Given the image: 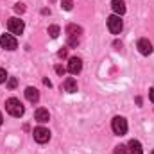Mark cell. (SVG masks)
I'll return each mask as SVG.
<instances>
[{
  "mask_svg": "<svg viewBox=\"0 0 154 154\" xmlns=\"http://www.w3.org/2000/svg\"><path fill=\"white\" fill-rule=\"evenodd\" d=\"M61 7H63L65 11H72L74 2H72V0H61Z\"/></svg>",
  "mask_w": 154,
  "mask_h": 154,
  "instance_id": "2e32d148",
  "label": "cell"
},
{
  "mask_svg": "<svg viewBox=\"0 0 154 154\" xmlns=\"http://www.w3.org/2000/svg\"><path fill=\"white\" fill-rule=\"evenodd\" d=\"M14 11H16V13H23V11H25V5H23V4H16V5H14Z\"/></svg>",
  "mask_w": 154,
  "mask_h": 154,
  "instance_id": "ffe728a7",
  "label": "cell"
},
{
  "mask_svg": "<svg viewBox=\"0 0 154 154\" xmlns=\"http://www.w3.org/2000/svg\"><path fill=\"white\" fill-rule=\"evenodd\" d=\"M111 7H113V11L118 16L125 13V2L124 0H111Z\"/></svg>",
  "mask_w": 154,
  "mask_h": 154,
  "instance_id": "4fadbf2b",
  "label": "cell"
},
{
  "mask_svg": "<svg viewBox=\"0 0 154 154\" xmlns=\"http://www.w3.org/2000/svg\"><path fill=\"white\" fill-rule=\"evenodd\" d=\"M81 32H82V29L77 27V25H74V23H70V25L66 27V34H68V38H70V36H79Z\"/></svg>",
  "mask_w": 154,
  "mask_h": 154,
  "instance_id": "5bb4252c",
  "label": "cell"
},
{
  "mask_svg": "<svg viewBox=\"0 0 154 154\" xmlns=\"http://www.w3.org/2000/svg\"><path fill=\"white\" fill-rule=\"evenodd\" d=\"M2 122H4V118H2V113H0V125H2Z\"/></svg>",
  "mask_w": 154,
  "mask_h": 154,
  "instance_id": "cb8c5ba5",
  "label": "cell"
},
{
  "mask_svg": "<svg viewBox=\"0 0 154 154\" xmlns=\"http://www.w3.org/2000/svg\"><path fill=\"white\" fill-rule=\"evenodd\" d=\"M5 109H7V113L11 116H22L23 115V104L18 100V99H14V97H11V99H7L5 100Z\"/></svg>",
  "mask_w": 154,
  "mask_h": 154,
  "instance_id": "6da1fadb",
  "label": "cell"
},
{
  "mask_svg": "<svg viewBox=\"0 0 154 154\" xmlns=\"http://www.w3.org/2000/svg\"><path fill=\"white\" fill-rule=\"evenodd\" d=\"M61 90H65L66 93H75L77 91V81L74 77H66L65 82L61 84Z\"/></svg>",
  "mask_w": 154,
  "mask_h": 154,
  "instance_id": "9c48e42d",
  "label": "cell"
},
{
  "mask_svg": "<svg viewBox=\"0 0 154 154\" xmlns=\"http://www.w3.org/2000/svg\"><path fill=\"white\" fill-rule=\"evenodd\" d=\"M56 72H57L59 75H63V74H65V68H63V66H56Z\"/></svg>",
  "mask_w": 154,
  "mask_h": 154,
  "instance_id": "7402d4cb",
  "label": "cell"
},
{
  "mask_svg": "<svg viewBox=\"0 0 154 154\" xmlns=\"http://www.w3.org/2000/svg\"><path fill=\"white\" fill-rule=\"evenodd\" d=\"M138 50H140V54H143V56H149L151 52H152V43L149 41L147 38H142L138 39Z\"/></svg>",
  "mask_w": 154,
  "mask_h": 154,
  "instance_id": "52a82bcc",
  "label": "cell"
},
{
  "mask_svg": "<svg viewBox=\"0 0 154 154\" xmlns=\"http://www.w3.org/2000/svg\"><path fill=\"white\" fill-rule=\"evenodd\" d=\"M152 154H154V151H152Z\"/></svg>",
  "mask_w": 154,
  "mask_h": 154,
  "instance_id": "d4e9b609",
  "label": "cell"
},
{
  "mask_svg": "<svg viewBox=\"0 0 154 154\" xmlns=\"http://www.w3.org/2000/svg\"><path fill=\"white\" fill-rule=\"evenodd\" d=\"M25 99H27L29 102H38L39 100V91L36 90V88L29 86V88L25 90Z\"/></svg>",
  "mask_w": 154,
  "mask_h": 154,
  "instance_id": "8fae6325",
  "label": "cell"
},
{
  "mask_svg": "<svg viewBox=\"0 0 154 154\" xmlns=\"http://www.w3.org/2000/svg\"><path fill=\"white\" fill-rule=\"evenodd\" d=\"M34 118L38 120L39 124H45V122L50 120V115H48V111H47L45 108H38V109L34 111Z\"/></svg>",
  "mask_w": 154,
  "mask_h": 154,
  "instance_id": "30bf717a",
  "label": "cell"
},
{
  "mask_svg": "<svg viewBox=\"0 0 154 154\" xmlns=\"http://www.w3.org/2000/svg\"><path fill=\"white\" fill-rule=\"evenodd\" d=\"M16 84H18V81H16L14 77H9V81H7V86L13 90V88H16Z\"/></svg>",
  "mask_w": 154,
  "mask_h": 154,
  "instance_id": "e0dca14e",
  "label": "cell"
},
{
  "mask_svg": "<svg viewBox=\"0 0 154 154\" xmlns=\"http://www.w3.org/2000/svg\"><path fill=\"white\" fill-rule=\"evenodd\" d=\"M127 152H131V154H143V151H142V143H140L138 140H131V142L127 143Z\"/></svg>",
  "mask_w": 154,
  "mask_h": 154,
  "instance_id": "7c38bea8",
  "label": "cell"
},
{
  "mask_svg": "<svg viewBox=\"0 0 154 154\" xmlns=\"http://www.w3.org/2000/svg\"><path fill=\"white\" fill-rule=\"evenodd\" d=\"M7 29H9V32H11L13 36H14V34H22L23 29H25L23 20H20V18H9V22H7Z\"/></svg>",
  "mask_w": 154,
  "mask_h": 154,
  "instance_id": "277c9868",
  "label": "cell"
},
{
  "mask_svg": "<svg viewBox=\"0 0 154 154\" xmlns=\"http://www.w3.org/2000/svg\"><path fill=\"white\" fill-rule=\"evenodd\" d=\"M32 136H34V140H36L38 143H47V142L50 140V131L45 129V127H36L34 133H32Z\"/></svg>",
  "mask_w": 154,
  "mask_h": 154,
  "instance_id": "5b68a950",
  "label": "cell"
},
{
  "mask_svg": "<svg viewBox=\"0 0 154 154\" xmlns=\"http://www.w3.org/2000/svg\"><path fill=\"white\" fill-rule=\"evenodd\" d=\"M57 56H59V57H66V56H68V52H66V48H63V50H59V52H57Z\"/></svg>",
  "mask_w": 154,
  "mask_h": 154,
  "instance_id": "44dd1931",
  "label": "cell"
},
{
  "mask_svg": "<svg viewBox=\"0 0 154 154\" xmlns=\"http://www.w3.org/2000/svg\"><path fill=\"white\" fill-rule=\"evenodd\" d=\"M48 34H50L52 38H57V36H59V27H57V25H50V27H48Z\"/></svg>",
  "mask_w": 154,
  "mask_h": 154,
  "instance_id": "9a60e30c",
  "label": "cell"
},
{
  "mask_svg": "<svg viewBox=\"0 0 154 154\" xmlns=\"http://www.w3.org/2000/svg\"><path fill=\"white\" fill-rule=\"evenodd\" d=\"M115 154H127V147H124V145H118L115 149Z\"/></svg>",
  "mask_w": 154,
  "mask_h": 154,
  "instance_id": "ac0fdd59",
  "label": "cell"
},
{
  "mask_svg": "<svg viewBox=\"0 0 154 154\" xmlns=\"http://www.w3.org/2000/svg\"><path fill=\"white\" fill-rule=\"evenodd\" d=\"M5 79H7L5 70H4V68H0V84H2V82H5Z\"/></svg>",
  "mask_w": 154,
  "mask_h": 154,
  "instance_id": "d6986e66",
  "label": "cell"
},
{
  "mask_svg": "<svg viewBox=\"0 0 154 154\" xmlns=\"http://www.w3.org/2000/svg\"><path fill=\"white\" fill-rule=\"evenodd\" d=\"M81 70H82V59L81 57H70V61H68V72L75 75Z\"/></svg>",
  "mask_w": 154,
  "mask_h": 154,
  "instance_id": "ba28073f",
  "label": "cell"
},
{
  "mask_svg": "<svg viewBox=\"0 0 154 154\" xmlns=\"http://www.w3.org/2000/svg\"><path fill=\"white\" fill-rule=\"evenodd\" d=\"M0 45H2L5 50H14V48L18 47V41H16V38H14L13 34H4V36L0 38Z\"/></svg>",
  "mask_w": 154,
  "mask_h": 154,
  "instance_id": "8992f818",
  "label": "cell"
},
{
  "mask_svg": "<svg viewBox=\"0 0 154 154\" xmlns=\"http://www.w3.org/2000/svg\"><path fill=\"white\" fill-rule=\"evenodd\" d=\"M111 129H113L115 134L124 136V134L127 133V120H125L124 116H115V118L111 120Z\"/></svg>",
  "mask_w": 154,
  "mask_h": 154,
  "instance_id": "7a4b0ae2",
  "label": "cell"
},
{
  "mask_svg": "<svg viewBox=\"0 0 154 154\" xmlns=\"http://www.w3.org/2000/svg\"><path fill=\"white\" fill-rule=\"evenodd\" d=\"M149 99H151V102H154V88L149 90Z\"/></svg>",
  "mask_w": 154,
  "mask_h": 154,
  "instance_id": "603a6c76",
  "label": "cell"
},
{
  "mask_svg": "<svg viewBox=\"0 0 154 154\" xmlns=\"http://www.w3.org/2000/svg\"><path fill=\"white\" fill-rule=\"evenodd\" d=\"M122 27H124V23H122V20H120L118 14H111L108 18V29H109L111 34H120L122 32Z\"/></svg>",
  "mask_w": 154,
  "mask_h": 154,
  "instance_id": "3957f363",
  "label": "cell"
}]
</instances>
